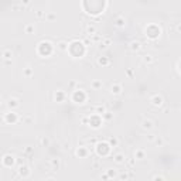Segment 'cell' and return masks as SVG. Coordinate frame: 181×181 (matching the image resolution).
<instances>
[{"instance_id": "cell-20", "label": "cell", "mask_w": 181, "mask_h": 181, "mask_svg": "<svg viewBox=\"0 0 181 181\" xmlns=\"http://www.w3.org/2000/svg\"><path fill=\"white\" fill-rule=\"evenodd\" d=\"M77 156L79 159H85V157L89 156V146H82L77 150Z\"/></svg>"}, {"instance_id": "cell-15", "label": "cell", "mask_w": 181, "mask_h": 181, "mask_svg": "<svg viewBox=\"0 0 181 181\" xmlns=\"http://www.w3.org/2000/svg\"><path fill=\"white\" fill-rule=\"evenodd\" d=\"M48 164H50V167H51V170L57 171V170H60V167H61V159H58V157H52V159H50Z\"/></svg>"}, {"instance_id": "cell-10", "label": "cell", "mask_w": 181, "mask_h": 181, "mask_svg": "<svg viewBox=\"0 0 181 181\" xmlns=\"http://www.w3.org/2000/svg\"><path fill=\"white\" fill-rule=\"evenodd\" d=\"M122 91H123V86H122V83H119V82H113L111 85V88H109V92L113 96H119L120 93H122Z\"/></svg>"}, {"instance_id": "cell-51", "label": "cell", "mask_w": 181, "mask_h": 181, "mask_svg": "<svg viewBox=\"0 0 181 181\" xmlns=\"http://www.w3.org/2000/svg\"><path fill=\"white\" fill-rule=\"evenodd\" d=\"M88 181H95V180H88Z\"/></svg>"}, {"instance_id": "cell-3", "label": "cell", "mask_w": 181, "mask_h": 181, "mask_svg": "<svg viewBox=\"0 0 181 181\" xmlns=\"http://www.w3.org/2000/svg\"><path fill=\"white\" fill-rule=\"evenodd\" d=\"M111 146L106 143V141H101L99 140L98 143L95 144V151L99 157H106L109 156V151H111Z\"/></svg>"}, {"instance_id": "cell-6", "label": "cell", "mask_w": 181, "mask_h": 181, "mask_svg": "<svg viewBox=\"0 0 181 181\" xmlns=\"http://www.w3.org/2000/svg\"><path fill=\"white\" fill-rule=\"evenodd\" d=\"M16 163V157L13 156V154H4L3 159H2V164H3V167H6V169H12L13 166H14Z\"/></svg>"}, {"instance_id": "cell-49", "label": "cell", "mask_w": 181, "mask_h": 181, "mask_svg": "<svg viewBox=\"0 0 181 181\" xmlns=\"http://www.w3.org/2000/svg\"><path fill=\"white\" fill-rule=\"evenodd\" d=\"M44 181H57V178L54 177V175H50V177H47Z\"/></svg>"}, {"instance_id": "cell-43", "label": "cell", "mask_w": 181, "mask_h": 181, "mask_svg": "<svg viewBox=\"0 0 181 181\" xmlns=\"http://www.w3.org/2000/svg\"><path fill=\"white\" fill-rule=\"evenodd\" d=\"M86 141H88L89 144H96V143L99 141V139H98V137H91V139H88Z\"/></svg>"}, {"instance_id": "cell-29", "label": "cell", "mask_w": 181, "mask_h": 181, "mask_svg": "<svg viewBox=\"0 0 181 181\" xmlns=\"http://www.w3.org/2000/svg\"><path fill=\"white\" fill-rule=\"evenodd\" d=\"M153 144H156L157 147H163V146L166 144V139H164V137H161V136H157V137H156V140L153 141Z\"/></svg>"}, {"instance_id": "cell-35", "label": "cell", "mask_w": 181, "mask_h": 181, "mask_svg": "<svg viewBox=\"0 0 181 181\" xmlns=\"http://www.w3.org/2000/svg\"><path fill=\"white\" fill-rule=\"evenodd\" d=\"M156 137H157V135H156V133H153V132H147V136H146V140H147V141H150V143H153V141L156 140Z\"/></svg>"}, {"instance_id": "cell-17", "label": "cell", "mask_w": 181, "mask_h": 181, "mask_svg": "<svg viewBox=\"0 0 181 181\" xmlns=\"http://www.w3.org/2000/svg\"><path fill=\"white\" fill-rule=\"evenodd\" d=\"M141 43L139 40H133V41H130L129 43V50L130 51H133V52H139L141 50Z\"/></svg>"}, {"instance_id": "cell-22", "label": "cell", "mask_w": 181, "mask_h": 181, "mask_svg": "<svg viewBox=\"0 0 181 181\" xmlns=\"http://www.w3.org/2000/svg\"><path fill=\"white\" fill-rule=\"evenodd\" d=\"M126 21H127V20H126L125 16L119 14L116 19H115V26H116V27H119V28H123L126 26Z\"/></svg>"}, {"instance_id": "cell-47", "label": "cell", "mask_w": 181, "mask_h": 181, "mask_svg": "<svg viewBox=\"0 0 181 181\" xmlns=\"http://www.w3.org/2000/svg\"><path fill=\"white\" fill-rule=\"evenodd\" d=\"M81 123H82V125H88V116H83L82 119H81Z\"/></svg>"}, {"instance_id": "cell-1", "label": "cell", "mask_w": 181, "mask_h": 181, "mask_svg": "<svg viewBox=\"0 0 181 181\" xmlns=\"http://www.w3.org/2000/svg\"><path fill=\"white\" fill-rule=\"evenodd\" d=\"M160 34H161V30H160V27L156 24L147 26L146 30H144V36H146L149 40H157V38L160 37Z\"/></svg>"}, {"instance_id": "cell-41", "label": "cell", "mask_w": 181, "mask_h": 181, "mask_svg": "<svg viewBox=\"0 0 181 181\" xmlns=\"http://www.w3.org/2000/svg\"><path fill=\"white\" fill-rule=\"evenodd\" d=\"M33 151H34V149L31 147V146H26L24 150H23V153H24V154H31Z\"/></svg>"}, {"instance_id": "cell-52", "label": "cell", "mask_w": 181, "mask_h": 181, "mask_svg": "<svg viewBox=\"0 0 181 181\" xmlns=\"http://www.w3.org/2000/svg\"><path fill=\"white\" fill-rule=\"evenodd\" d=\"M37 181H44V180H37Z\"/></svg>"}, {"instance_id": "cell-38", "label": "cell", "mask_w": 181, "mask_h": 181, "mask_svg": "<svg viewBox=\"0 0 181 181\" xmlns=\"http://www.w3.org/2000/svg\"><path fill=\"white\" fill-rule=\"evenodd\" d=\"M89 38H91V41H92V43H98V44L102 41V37L99 36V34H95V36H92V37H89Z\"/></svg>"}, {"instance_id": "cell-26", "label": "cell", "mask_w": 181, "mask_h": 181, "mask_svg": "<svg viewBox=\"0 0 181 181\" xmlns=\"http://www.w3.org/2000/svg\"><path fill=\"white\" fill-rule=\"evenodd\" d=\"M65 98H67V95H65V92L62 91V89H58L55 93H54V99H55L57 102H62L65 101Z\"/></svg>"}, {"instance_id": "cell-8", "label": "cell", "mask_w": 181, "mask_h": 181, "mask_svg": "<svg viewBox=\"0 0 181 181\" xmlns=\"http://www.w3.org/2000/svg\"><path fill=\"white\" fill-rule=\"evenodd\" d=\"M16 171H17V175H20V177H23V178H28L30 177V167L27 166V164H21V166H19L17 167V170H16Z\"/></svg>"}, {"instance_id": "cell-19", "label": "cell", "mask_w": 181, "mask_h": 181, "mask_svg": "<svg viewBox=\"0 0 181 181\" xmlns=\"http://www.w3.org/2000/svg\"><path fill=\"white\" fill-rule=\"evenodd\" d=\"M112 38L111 37H102V41L99 43V48L101 50H106V48H109V47L112 45Z\"/></svg>"}, {"instance_id": "cell-45", "label": "cell", "mask_w": 181, "mask_h": 181, "mask_svg": "<svg viewBox=\"0 0 181 181\" xmlns=\"http://www.w3.org/2000/svg\"><path fill=\"white\" fill-rule=\"evenodd\" d=\"M174 30H175V34L181 33V24H180V23H175V24H174Z\"/></svg>"}, {"instance_id": "cell-27", "label": "cell", "mask_w": 181, "mask_h": 181, "mask_svg": "<svg viewBox=\"0 0 181 181\" xmlns=\"http://www.w3.org/2000/svg\"><path fill=\"white\" fill-rule=\"evenodd\" d=\"M91 88L95 89V91H99V89L103 88V82H102L101 79H93L92 82H91Z\"/></svg>"}, {"instance_id": "cell-30", "label": "cell", "mask_w": 181, "mask_h": 181, "mask_svg": "<svg viewBox=\"0 0 181 181\" xmlns=\"http://www.w3.org/2000/svg\"><path fill=\"white\" fill-rule=\"evenodd\" d=\"M23 75H24L26 78H31V77L34 75L33 68H31V67H26V68H24V71H23Z\"/></svg>"}, {"instance_id": "cell-23", "label": "cell", "mask_w": 181, "mask_h": 181, "mask_svg": "<svg viewBox=\"0 0 181 181\" xmlns=\"http://www.w3.org/2000/svg\"><path fill=\"white\" fill-rule=\"evenodd\" d=\"M141 61H143L144 65H153L154 62H156V58H154L151 54H144V55L141 57Z\"/></svg>"}, {"instance_id": "cell-28", "label": "cell", "mask_w": 181, "mask_h": 181, "mask_svg": "<svg viewBox=\"0 0 181 181\" xmlns=\"http://www.w3.org/2000/svg\"><path fill=\"white\" fill-rule=\"evenodd\" d=\"M106 143L111 146V147H117L119 146V139L117 137H109L106 140Z\"/></svg>"}, {"instance_id": "cell-2", "label": "cell", "mask_w": 181, "mask_h": 181, "mask_svg": "<svg viewBox=\"0 0 181 181\" xmlns=\"http://www.w3.org/2000/svg\"><path fill=\"white\" fill-rule=\"evenodd\" d=\"M71 101L75 102V103H85L88 101V95L83 89H74V92L71 95Z\"/></svg>"}, {"instance_id": "cell-16", "label": "cell", "mask_w": 181, "mask_h": 181, "mask_svg": "<svg viewBox=\"0 0 181 181\" xmlns=\"http://www.w3.org/2000/svg\"><path fill=\"white\" fill-rule=\"evenodd\" d=\"M96 64L99 65V67H109L111 65V60H109V57H105V55H102V57H98L96 58Z\"/></svg>"}, {"instance_id": "cell-5", "label": "cell", "mask_w": 181, "mask_h": 181, "mask_svg": "<svg viewBox=\"0 0 181 181\" xmlns=\"http://www.w3.org/2000/svg\"><path fill=\"white\" fill-rule=\"evenodd\" d=\"M149 101H150V103L153 105L154 107H161L163 105H164V98H163V95H160V93H153Z\"/></svg>"}, {"instance_id": "cell-25", "label": "cell", "mask_w": 181, "mask_h": 181, "mask_svg": "<svg viewBox=\"0 0 181 181\" xmlns=\"http://www.w3.org/2000/svg\"><path fill=\"white\" fill-rule=\"evenodd\" d=\"M133 159L135 160H144L146 159V151L143 149H136L135 154H133Z\"/></svg>"}, {"instance_id": "cell-9", "label": "cell", "mask_w": 181, "mask_h": 181, "mask_svg": "<svg viewBox=\"0 0 181 181\" xmlns=\"http://www.w3.org/2000/svg\"><path fill=\"white\" fill-rule=\"evenodd\" d=\"M19 119H20V116H17V113H14V112H7L3 116V120L6 123H9V125L10 123H17Z\"/></svg>"}, {"instance_id": "cell-24", "label": "cell", "mask_w": 181, "mask_h": 181, "mask_svg": "<svg viewBox=\"0 0 181 181\" xmlns=\"http://www.w3.org/2000/svg\"><path fill=\"white\" fill-rule=\"evenodd\" d=\"M106 112H107V109H106V106H105V105H96V106L93 107V113L99 115V116H103Z\"/></svg>"}, {"instance_id": "cell-40", "label": "cell", "mask_w": 181, "mask_h": 181, "mask_svg": "<svg viewBox=\"0 0 181 181\" xmlns=\"http://www.w3.org/2000/svg\"><path fill=\"white\" fill-rule=\"evenodd\" d=\"M151 181H166V178H164V175H161V174H156Z\"/></svg>"}, {"instance_id": "cell-4", "label": "cell", "mask_w": 181, "mask_h": 181, "mask_svg": "<svg viewBox=\"0 0 181 181\" xmlns=\"http://www.w3.org/2000/svg\"><path fill=\"white\" fill-rule=\"evenodd\" d=\"M102 122H103L102 116H99V115H96V113L88 116V125L91 126V127H93V129H99L102 126Z\"/></svg>"}, {"instance_id": "cell-31", "label": "cell", "mask_w": 181, "mask_h": 181, "mask_svg": "<svg viewBox=\"0 0 181 181\" xmlns=\"http://www.w3.org/2000/svg\"><path fill=\"white\" fill-rule=\"evenodd\" d=\"M50 143H51V140H50L48 137H45V136L40 137V146H41V147H48Z\"/></svg>"}, {"instance_id": "cell-46", "label": "cell", "mask_w": 181, "mask_h": 181, "mask_svg": "<svg viewBox=\"0 0 181 181\" xmlns=\"http://www.w3.org/2000/svg\"><path fill=\"white\" fill-rule=\"evenodd\" d=\"M101 181H109V177H107L106 173H102L101 174Z\"/></svg>"}, {"instance_id": "cell-33", "label": "cell", "mask_w": 181, "mask_h": 181, "mask_svg": "<svg viewBox=\"0 0 181 181\" xmlns=\"http://www.w3.org/2000/svg\"><path fill=\"white\" fill-rule=\"evenodd\" d=\"M24 33L26 34H34L36 33V27H34V24H26L24 26Z\"/></svg>"}, {"instance_id": "cell-14", "label": "cell", "mask_w": 181, "mask_h": 181, "mask_svg": "<svg viewBox=\"0 0 181 181\" xmlns=\"http://www.w3.org/2000/svg\"><path fill=\"white\" fill-rule=\"evenodd\" d=\"M20 99L19 98H14V96H10L9 99H7V106H9V109H12V111H14V109H17V107L20 106Z\"/></svg>"}, {"instance_id": "cell-37", "label": "cell", "mask_w": 181, "mask_h": 181, "mask_svg": "<svg viewBox=\"0 0 181 181\" xmlns=\"http://www.w3.org/2000/svg\"><path fill=\"white\" fill-rule=\"evenodd\" d=\"M57 16L54 13H45V20L47 21H52V20H55Z\"/></svg>"}, {"instance_id": "cell-18", "label": "cell", "mask_w": 181, "mask_h": 181, "mask_svg": "<svg viewBox=\"0 0 181 181\" xmlns=\"http://www.w3.org/2000/svg\"><path fill=\"white\" fill-rule=\"evenodd\" d=\"M117 177H119V181H129V180H132V178H133V173L125 170V171L119 173V174H117Z\"/></svg>"}, {"instance_id": "cell-21", "label": "cell", "mask_w": 181, "mask_h": 181, "mask_svg": "<svg viewBox=\"0 0 181 181\" xmlns=\"http://www.w3.org/2000/svg\"><path fill=\"white\" fill-rule=\"evenodd\" d=\"M57 50L60 52H67L68 51V41L67 40H58L57 41Z\"/></svg>"}, {"instance_id": "cell-32", "label": "cell", "mask_w": 181, "mask_h": 181, "mask_svg": "<svg viewBox=\"0 0 181 181\" xmlns=\"http://www.w3.org/2000/svg\"><path fill=\"white\" fill-rule=\"evenodd\" d=\"M106 174H107V177H109V180H112V178L117 177V174H119V173H117L116 169H107Z\"/></svg>"}, {"instance_id": "cell-48", "label": "cell", "mask_w": 181, "mask_h": 181, "mask_svg": "<svg viewBox=\"0 0 181 181\" xmlns=\"http://www.w3.org/2000/svg\"><path fill=\"white\" fill-rule=\"evenodd\" d=\"M62 149H64V150H69V149H71V143H69V141H68V143H64V147H62Z\"/></svg>"}, {"instance_id": "cell-34", "label": "cell", "mask_w": 181, "mask_h": 181, "mask_svg": "<svg viewBox=\"0 0 181 181\" xmlns=\"http://www.w3.org/2000/svg\"><path fill=\"white\" fill-rule=\"evenodd\" d=\"M101 166H102V163L99 161V159H93V161L91 163V167H92L93 170H98V169H101Z\"/></svg>"}, {"instance_id": "cell-42", "label": "cell", "mask_w": 181, "mask_h": 181, "mask_svg": "<svg viewBox=\"0 0 181 181\" xmlns=\"http://www.w3.org/2000/svg\"><path fill=\"white\" fill-rule=\"evenodd\" d=\"M126 77H127V78H130V79H132V78L135 77V72H133V69H132V68H129V69L126 71Z\"/></svg>"}, {"instance_id": "cell-7", "label": "cell", "mask_w": 181, "mask_h": 181, "mask_svg": "<svg viewBox=\"0 0 181 181\" xmlns=\"http://www.w3.org/2000/svg\"><path fill=\"white\" fill-rule=\"evenodd\" d=\"M140 127L144 132H151V130L154 129V120L150 119V117H144L140 123Z\"/></svg>"}, {"instance_id": "cell-11", "label": "cell", "mask_w": 181, "mask_h": 181, "mask_svg": "<svg viewBox=\"0 0 181 181\" xmlns=\"http://www.w3.org/2000/svg\"><path fill=\"white\" fill-rule=\"evenodd\" d=\"M85 34H86V37H92V36L98 34V27L93 23H88L85 26Z\"/></svg>"}, {"instance_id": "cell-50", "label": "cell", "mask_w": 181, "mask_h": 181, "mask_svg": "<svg viewBox=\"0 0 181 181\" xmlns=\"http://www.w3.org/2000/svg\"><path fill=\"white\" fill-rule=\"evenodd\" d=\"M2 105H3V96L0 95V106H2Z\"/></svg>"}, {"instance_id": "cell-13", "label": "cell", "mask_w": 181, "mask_h": 181, "mask_svg": "<svg viewBox=\"0 0 181 181\" xmlns=\"http://www.w3.org/2000/svg\"><path fill=\"white\" fill-rule=\"evenodd\" d=\"M13 51L10 48H3L2 50V52H0V57H2V60H4L6 62H10L13 60Z\"/></svg>"}, {"instance_id": "cell-44", "label": "cell", "mask_w": 181, "mask_h": 181, "mask_svg": "<svg viewBox=\"0 0 181 181\" xmlns=\"http://www.w3.org/2000/svg\"><path fill=\"white\" fill-rule=\"evenodd\" d=\"M112 117H113V115L111 113V112H106V113L103 115V116H102V119H106V120H111Z\"/></svg>"}, {"instance_id": "cell-36", "label": "cell", "mask_w": 181, "mask_h": 181, "mask_svg": "<svg viewBox=\"0 0 181 181\" xmlns=\"http://www.w3.org/2000/svg\"><path fill=\"white\" fill-rule=\"evenodd\" d=\"M45 13L47 12H43V10H37V12H36V17H37L38 20H43V19H45Z\"/></svg>"}, {"instance_id": "cell-39", "label": "cell", "mask_w": 181, "mask_h": 181, "mask_svg": "<svg viewBox=\"0 0 181 181\" xmlns=\"http://www.w3.org/2000/svg\"><path fill=\"white\" fill-rule=\"evenodd\" d=\"M126 164H127V166L130 167V169H132V167H135V164H136V160L133 159H126Z\"/></svg>"}, {"instance_id": "cell-12", "label": "cell", "mask_w": 181, "mask_h": 181, "mask_svg": "<svg viewBox=\"0 0 181 181\" xmlns=\"http://www.w3.org/2000/svg\"><path fill=\"white\" fill-rule=\"evenodd\" d=\"M126 154L123 153V151H117V153H115L113 154V161L116 163L117 166H122V164H125L126 163Z\"/></svg>"}]
</instances>
